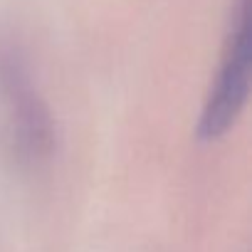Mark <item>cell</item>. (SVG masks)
Returning <instances> with one entry per match:
<instances>
[{"label": "cell", "mask_w": 252, "mask_h": 252, "mask_svg": "<svg viewBox=\"0 0 252 252\" xmlns=\"http://www.w3.org/2000/svg\"><path fill=\"white\" fill-rule=\"evenodd\" d=\"M247 87H250V42H247V10L242 0L237 23L227 40L222 67L218 72L215 87L200 116V136L205 141L222 136L232 126L240 109L245 106Z\"/></svg>", "instance_id": "6da1fadb"}]
</instances>
